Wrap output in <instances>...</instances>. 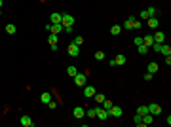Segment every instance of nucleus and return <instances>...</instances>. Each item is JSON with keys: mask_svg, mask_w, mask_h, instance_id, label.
<instances>
[{"mask_svg": "<svg viewBox=\"0 0 171 127\" xmlns=\"http://www.w3.org/2000/svg\"><path fill=\"white\" fill-rule=\"evenodd\" d=\"M143 78L146 80V82H150V80H152V74H150V72H146V74H143Z\"/></svg>", "mask_w": 171, "mask_h": 127, "instance_id": "4c0bfd02", "label": "nucleus"}, {"mask_svg": "<svg viewBox=\"0 0 171 127\" xmlns=\"http://www.w3.org/2000/svg\"><path fill=\"white\" fill-rule=\"evenodd\" d=\"M152 38H154V42H156V44H163V42H166V34H163V32H156Z\"/></svg>", "mask_w": 171, "mask_h": 127, "instance_id": "2eb2a0df", "label": "nucleus"}, {"mask_svg": "<svg viewBox=\"0 0 171 127\" xmlns=\"http://www.w3.org/2000/svg\"><path fill=\"white\" fill-rule=\"evenodd\" d=\"M76 72H78L76 67H72V65H70V67H67V74H68V76H74Z\"/></svg>", "mask_w": 171, "mask_h": 127, "instance_id": "cd10ccee", "label": "nucleus"}, {"mask_svg": "<svg viewBox=\"0 0 171 127\" xmlns=\"http://www.w3.org/2000/svg\"><path fill=\"white\" fill-rule=\"evenodd\" d=\"M133 122H135V125H139V127L144 125V123H143V116H139V114H135V116H133Z\"/></svg>", "mask_w": 171, "mask_h": 127, "instance_id": "b1692460", "label": "nucleus"}, {"mask_svg": "<svg viewBox=\"0 0 171 127\" xmlns=\"http://www.w3.org/2000/svg\"><path fill=\"white\" fill-rule=\"evenodd\" d=\"M61 25L63 27H74V17L68 14H63V17H61Z\"/></svg>", "mask_w": 171, "mask_h": 127, "instance_id": "7ed1b4c3", "label": "nucleus"}, {"mask_svg": "<svg viewBox=\"0 0 171 127\" xmlns=\"http://www.w3.org/2000/svg\"><path fill=\"white\" fill-rule=\"evenodd\" d=\"M0 17H2V10H0Z\"/></svg>", "mask_w": 171, "mask_h": 127, "instance_id": "a19ab883", "label": "nucleus"}, {"mask_svg": "<svg viewBox=\"0 0 171 127\" xmlns=\"http://www.w3.org/2000/svg\"><path fill=\"white\" fill-rule=\"evenodd\" d=\"M152 122H154V116L146 112V114L143 116V123H144V125H152Z\"/></svg>", "mask_w": 171, "mask_h": 127, "instance_id": "dca6fc26", "label": "nucleus"}, {"mask_svg": "<svg viewBox=\"0 0 171 127\" xmlns=\"http://www.w3.org/2000/svg\"><path fill=\"white\" fill-rule=\"evenodd\" d=\"M150 48H152V50L156 51V53H160V48H162V44H156V42H154V44L150 46Z\"/></svg>", "mask_w": 171, "mask_h": 127, "instance_id": "72a5a7b5", "label": "nucleus"}, {"mask_svg": "<svg viewBox=\"0 0 171 127\" xmlns=\"http://www.w3.org/2000/svg\"><path fill=\"white\" fill-rule=\"evenodd\" d=\"M2 4H4V0H0V10H2Z\"/></svg>", "mask_w": 171, "mask_h": 127, "instance_id": "ea45409f", "label": "nucleus"}, {"mask_svg": "<svg viewBox=\"0 0 171 127\" xmlns=\"http://www.w3.org/2000/svg\"><path fill=\"white\" fill-rule=\"evenodd\" d=\"M68 55H70V57H78V55H80V46H76L74 44V42H70V46H68Z\"/></svg>", "mask_w": 171, "mask_h": 127, "instance_id": "39448f33", "label": "nucleus"}, {"mask_svg": "<svg viewBox=\"0 0 171 127\" xmlns=\"http://www.w3.org/2000/svg\"><path fill=\"white\" fill-rule=\"evenodd\" d=\"M146 14H148V17H154V15L158 14V10L154 8V6H150V8H146Z\"/></svg>", "mask_w": 171, "mask_h": 127, "instance_id": "a878e982", "label": "nucleus"}, {"mask_svg": "<svg viewBox=\"0 0 171 127\" xmlns=\"http://www.w3.org/2000/svg\"><path fill=\"white\" fill-rule=\"evenodd\" d=\"M120 32H122V27H120V25H112V27H110V34H114V36H118Z\"/></svg>", "mask_w": 171, "mask_h": 127, "instance_id": "4be33fe9", "label": "nucleus"}, {"mask_svg": "<svg viewBox=\"0 0 171 127\" xmlns=\"http://www.w3.org/2000/svg\"><path fill=\"white\" fill-rule=\"evenodd\" d=\"M141 27H143V23L137 21V19L133 21V25H131V29H133V31H141Z\"/></svg>", "mask_w": 171, "mask_h": 127, "instance_id": "bb28decb", "label": "nucleus"}, {"mask_svg": "<svg viewBox=\"0 0 171 127\" xmlns=\"http://www.w3.org/2000/svg\"><path fill=\"white\" fill-rule=\"evenodd\" d=\"M133 21H135V17H133V15H129V17L126 19V23H124V29H126V31H129L131 25H133Z\"/></svg>", "mask_w": 171, "mask_h": 127, "instance_id": "aec40b11", "label": "nucleus"}, {"mask_svg": "<svg viewBox=\"0 0 171 127\" xmlns=\"http://www.w3.org/2000/svg\"><path fill=\"white\" fill-rule=\"evenodd\" d=\"M146 108H148V114H152L154 118H156V116H160V114H162V106L158 105V103H152V105H148V106H146Z\"/></svg>", "mask_w": 171, "mask_h": 127, "instance_id": "f03ea898", "label": "nucleus"}, {"mask_svg": "<svg viewBox=\"0 0 171 127\" xmlns=\"http://www.w3.org/2000/svg\"><path fill=\"white\" fill-rule=\"evenodd\" d=\"M114 61H116V65H120V67H122V65H126V55H124V53H120V55H116V57H114Z\"/></svg>", "mask_w": 171, "mask_h": 127, "instance_id": "a211bd4d", "label": "nucleus"}, {"mask_svg": "<svg viewBox=\"0 0 171 127\" xmlns=\"http://www.w3.org/2000/svg\"><path fill=\"white\" fill-rule=\"evenodd\" d=\"M101 105H103V108H105V110H110V108H112V105H114V103H112L110 99H105L103 103H101Z\"/></svg>", "mask_w": 171, "mask_h": 127, "instance_id": "5701e85b", "label": "nucleus"}, {"mask_svg": "<svg viewBox=\"0 0 171 127\" xmlns=\"http://www.w3.org/2000/svg\"><path fill=\"white\" fill-rule=\"evenodd\" d=\"M166 65H167V67L171 65V55H167V57H166Z\"/></svg>", "mask_w": 171, "mask_h": 127, "instance_id": "58836bf2", "label": "nucleus"}, {"mask_svg": "<svg viewBox=\"0 0 171 127\" xmlns=\"http://www.w3.org/2000/svg\"><path fill=\"white\" fill-rule=\"evenodd\" d=\"M158 70H160V67H158V63H154V61H152V63H148V67H146V72H150V74L154 76V74H156Z\"/></svg>", "mask_w": 171, "mask_h": 127, "instance_id": "ddd939ff", "label": "nucleus"}, {"mask_svg": "<svg viewBox=\"0 0 171 127\" xmlns=\"http://www.w3.org/2000/svg\"><path fill=\"white\" fill-rule=\"evenodd\" d=\"M97 93V89H95L93 86H84V97H88V99H91V97Z\"/></svg>", "mask_w": 171, "mask_h": 127, "instance_id": "6e6552de", "label": "nucleus"}, {"mask_svg": "<svg viewBox=\"0 0 171 127\" xmlns=\"http://www.w3.org/2000/svg\"><path fill=\"white\" fill-rule=\"evenodd\" d=\"M148 50H150V48H146L144 44L137 46V51H139V55H146V53H148Z\"/></svg>", "mask_w": 171, "mask_h": 127, "instance_id": "412c9836", "label": "nucleus"}, {"mask_svg": "<svg viewBox=\"0 0 171 127\" xmlns=\"http://www.w3.org/2000/svg\"><path fill=\"white\" fill-rule=\"evenodd\" d=\"M95 118H99V120H107L108 118V110H105L103 106H97V108H95Z\"/></svg>", "mask_w": 171, "mask_h": 127, "instance_id": "20e7f679", "label": "nucleus"}, {"mask_svg": "<svg viewBox=\"0 0 171 127\" xmlns=\"http://www.w3.org/2000/svg\"><path fill=\"white\" fill-rule=\"evenodd\" d=\"M86 116H88L90 120H93L95 118V108H88V110H86Z\"/></svg>", "mask_w": 171, "mask_h": 127, "instance_id": "c85d7f7f", "label": "nucleus"}, {"mask_svg": "<svg viewBox=\"0 0 171 127\" xmlns=\"http://www.w3.org/2000/svg\"><path fill=\"white\" fill-rule=\"evenodd\" d=\"M50 101H51V93H50V91H44V93L40 95V103H42V105H48Z\"/></svg>", "mask_w": 171, "mask_h": 127, "instance_id": "4468645a", "label": "nucleus"}, {"mask_svg": "<svg viewBox=\"0 0 171 127\" xmlns=\"http://www.w3.org/2000/svg\"><path fill=\"white\" fill-rule=\"evenodd\" d=\"M6 32H8V34H15V25L14 23H8V25H6Z\"/></svg>", "mask_w": 171, "mask_h": 127, "instance_id": "393cba45", "label": "nucleus"}, {"mask_svg": "<svg viewBox=\"0 0 171 127\" xmlns=\"http://www.w3.org/2000/svg\"><path fill=\"white\" fill-rule=\"evenodd\" d=\"M72 78H74L76 87H84V86H86V80H88V76H86V74H82V72H76Z\"/></svg>", "mask_w": 171, "mask_h": 127, "instance_id": "f257e3e1", "label": "nucleus"}, {"mask_svg": "<svg viewBox=\"0 0 171 127\" xmlns=\"http://www.w3.org/2000/svg\"><path fill=\"white\" fill-rule=\"evenodd\" d=\"M139 17H141V19H148V14H146V10H143V12H141Z\"/></svg>", "mask_w": 171, "mask_h": 127, "instance_id": "e433bc0d", "label": "nucleus"}, {"mask_svg": "<svg viewBox=\"0 0 171 127\" xmlns=\"http://www.w3.org/2000/svg\"><path fill=\"white\" fill-rule=\"evenodd\" d=\"M46 106H48V108H50V110H55V108H57V103H55V101L51 99V101H50V103H48V105H46Z\"/></svg>", "mask_w": 171, "mask_h": 127, "instance_id": "2f4dec72", "label": "nucleus"}, {"mask_svg": "<svg viewBox=\"0 0 171 127\" xmlns=\"http://www.w3.org/2000/svg\"><path fill=\"white\" fill-rule=\"evenodd\" d=\"M160 53L162 55H171V46H166V44H162V48H160Z\"/></svg>", "mask_w": 171, "mask_h": 127, "instance_id": "6ab92c4d", "label": "nucleus"}, {"mask_svg": "<svg viewBox=\"0 0 171 127\" xmlns=\"http://www.w3.org/2000/svg\"><path fill=\"white\" fill-rule=\"evenodd\" d=\"M143 44L146 46V48H150V46L154 44V38H152V34H146V36H143Z\"/></svg>", "mask_w": 171, "mask_h": 127, "instance_id": "f3484780", "label": "nucleus"}, {"mask_svg": "<svg viewBox=\"0 0 171 127\" xmlns=\"http://www.w3.org/2000/svg\"><path fill=\"white\" fill-rule=\"evenodd\" d=\"M133 44H135V46H141V44H143V36H135Z\"/></svg>", "mask_w": 171, "mask_h": 127, "instance_id": "f704fd0d", "label": "nucleus"}, {"mask_svg": "<svg viewBox=\"0 0 171 127\" xmlns=\"http://www.w3.org/2000/svg\"><path fill=\"white\" fill-rule=\"evenodd\" d=\"M72 116L76 120H82V118H86V108L84 106H76V108L72 110Z\"/></svg>", "mask_w": 171, "mask_h": 127, "instance_id": "423d86ee", "label": "nucleus"}, {"mask_svg": "<svg viewBox=\"0 0 171 127\" xmlns=\"http://www.w3.org/2000/svg\"><path fill=\"white\" fill-rule=\"evenodd\" d=\"M72 42H74L76 46H82V44H84V38H82V36H76V38H74Z\"/></svg>", "mask_w": 171, "mask_h": 127, "instance_id": "473e14b6", "label": "nucleus"}, {"mask_svg": "<svg viewBox=\"0 0 171 127\" xmlns=\"http://www.w3.org/2000/svg\"><path fill=\"white\" fill-rule=\"evenodd\" d=\"M19 123H21L23 127H34V122L31 120V116H21V120H19Z\"/></svg>", "mask_w": 171, "mask_h": 127, "instance_id": "1a4fd4ad", "label": "nucleus"}, {"mask_svg": "<svg viewBox=\"0 0 171 127\" xmlns=\"http://www.w3.org/2000/svg\"><path fill=\"white\" fill-rule=\"evenodd\" d=\"M48 42H50V48H51V50H57V34H50V36H48Z\"/></svg>", "mask_w": 171, "mask_h": 127, "instance_id": "9b49d317", "label": "nucleus"}, {"mask_svg": "<svg viewBox=\"0 0 171 127\" xmlns=\"http://www.w3.org/2000/svg\"><path fill=\"white\" fill-rule=\"evenodd\" d=\"M95 59H105V53H103V51H97V53H95Z\"/></svg>", "mask_w": 171, "mask_h": 127, "instance_id": "c9c22d12", "label": "nucleus"}, {"mask_svg": "<svg viewBox=\"0 0 171 127\" xmlns=\"http://www.w3.org/2000/svg\"><path fill=\"white\" fill-rule=\"evenodd\" d=\"M122 106H114L112 105V108L108 110V116H112V118H122Z\"/></svg>", "mask_w": 171, "mask_h": 127, "instance_id": "0eeeda50", "label": "nucleus"}, {"mask_svg": "<svg viewBox=\"0 0 171 127\" xmlns=\"http://www.w3.org/2000/svg\"><path fill=\"white\" fill-rule=\"evenodd\" d=\"M95 101H97V103H99V105H101V103H103V101H105V95H103V93H95Z\"/></svg>", "mask_w": 171, "mask_h": 127, "instance_id": "c756f323", "label": "nucleus"}, {"mask_svg": "<svg viewBox=\"0 0 171 127\" xmlns=\"http://www.w3.org/2000/svg\"><path fill=\"white\" fill-rule=\"evenodd\" d=\"M146 23H148L150 31H154V29L160 27V21H158V17H148V19H146Z\"/></svg>", "mask_w": 171, "mask_h": 127, "instance_id": "f8f14e48", "label": "nucleus"}, {"mask_svg": "<svg viewBox=\"0 0 171 127\" xmlns=\"http://www.w3.org/2000/svg\"><path fill=\"white\" fill-rule=\"evenodd\" d=\"M146 112H148V108H146V106H139V108H137V114H139V116H144Z\"/></svg>", "mask_w": 171, "mask_h": 127, "instance_id": "7c9ffc66", "label": "nucleus"}, {"mask_svg": "<svg viewBox=\"0 0 171 127\" xmlns=\"http://www.w3.org/2000/svg\"><path fill=\"white\" fill-rule=\"evenodd\" d=\"M61 17H63V14L53 12V14H50V23H51V25H55V23H61Z\"/></svg>", "mask_w": 171, "mask_h": 127, "instance_id": "9d476101", "label": "nucleus"}]
</instances>
